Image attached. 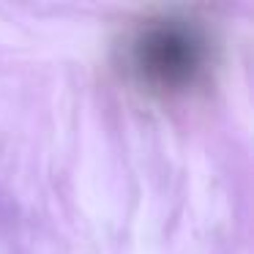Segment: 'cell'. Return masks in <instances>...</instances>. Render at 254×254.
I'll return each mask as SVG.
<instances>
[{"instance_id":"obj_1","label":"cell","mask_w":254,"mask_h":254,"mask_svg":"<svg viewBox=\"0 0 254 254\" xmlns=\"http://www.w3.org/2000/svg\"><path fill=\"white\" fill-rule=\"evenodd\" d=\"M205 63V39L186 19H159L134 39V66L159 88H183Z\"/></svg>"}]
</instances>
